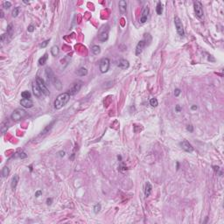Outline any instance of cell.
<instances>
[{"instance_id": "ffe728a7", "label": "cell", "mask_w": 224, "mask_h": 224, "mask_svg": "<svg viewBox=\"0 0 224 224\" xmlns=\"http://www.w3.org/2000/svg\"><path fill=\"white\" fill-rule=\"evenodd\" d=\"M151 189H152V186H151V183L150 182H146L145 184V197H149L150 194L151 193Z\"/></svg>"}, {"instance_id": "7bdbcfd3", "label": "cell", "mask_w": 224, "mask_h": 224, "mask_svg": "<svg viewBox=\"0 0 224 224\" xmlns=\"http://www.w3.org/2000/svg\"><path fill=\"white\" fill-rule=\"evenodd\" d=\"M197 108H198V107H197L196 105H193V106L191 107V109H193V110H195V109H197Z\"/></svg>"}, {"instance_id": "4dcf8cb0", "label": "cell", "mask_w": 224, "mask_h": 224, "mask_svg": "<svg viewBox=\"0 0 224 224\" xmlns=\"http://www.w3.org/2000/svg\"><path fill=\"white\" fill-rule=\"evenodd\" d=\"M93 210H94V213L95 214H98L99 212H100L101 210V204H96V205L94 206V208H93Z\"/></svg>"}, {"instance_id": "2e32d148", "label": "cell", "mask_w": 224, "mask_h": 224, "mask_svg": "<svg viewBox=\"0 0 224 224\" xmlns=\"http://www.w3.org/2000/svg\"><path fill=\"white\" fill-rule=\"evenodd\" d=\"M126 9H127V3L124 0H121L119 2V10L122 14H124L126 12Z\"/></svg>"}, {"instance_id": "1f68e13d", "label": "cell", "mask_w": 224, "mask_h": 224, "mask_svg": "<svg viewBox=\"0 0 224 224\" xmlns=\"http://www.w3.org/2000/svg\"><path fill=\"white\" fill-rule=\"evenodd\" d=\"M15 157H19V158H20V159H25V158L27 157V155H26V154H25L24 151H20V152L16 153Z\"/></svg>"}, {"instance_id": "d6a6232c", "label": "cell", "mask_w": 224, "mask_h": 224, "mask_svg": "<svg viewBox=\"0 0 224 224\" xmlns=\"http://www.w3.org/2000/svg\"><path fill=\"white\" fill-rule=\"evenodd\" d=\"M11 6V3L9 2V1H4V2L3 3V7H4V9H9Z\"/></svg>"}, {"instance_id": "f546056e", "label": "cell", "mask_w": 224, "mask_h": 224, "mask_svg": "<svg viewBox=\"0 0 224 224\" xmlns=\"http://www.w3.org/2000/svg\"><path fill=\"white\" fill-rule=\"evenodd\" d=\"M12 32H13L12 24H10V25L7 26V35H10L11 37V36H12Z\"/></svg>"}, {"instance_id": "83f0119b", "label": "cell", "mask_w": 224, "mask_h": 224, "mask_svg": "<svg viewBox=\"0 0 224 224\" xmlns=\"http://www.w3.org/2000/svg\"><path fill=\"white\" fill-rule=\"evenodd\" d=\"M19 12H20V8H19V7H15V8L13 9L12 12H11V15H12L13 18H16V17H18V15L19 14Z\"/></svg>"}, {"instance_id": "52a82bcc", "label": "cell", "mask_w": 224, "mask_h": 224, "mask_svg": "<svg viewBox=\"0 0 224 224\" xmlns=\"http://www.w3.org/2000/svg\"><path fill=\"white\" fill-rule=\"evenodd\" d=\"M36 82H37V84H38L39 88H40V90H41L42 94L45 95V96H49V95H50L49 89L47 88V87H46V84L45 83V81L42 79V78L37 77V78H36Z\"/></svg>"}, {"instance_id": "ab89813d", "label": "cell", "mask_w": 224, "mask_h": 224, "mask_svg": "<svg viewBox=\"0 0 224 224\" xmlns=\"http://www.w3.org/2000/svg\"><path fill=\"white\" fill-rule=\"evenodd\" d=\"M175 109H176V111H177V112H180V110H181V107H180V105H176Z\"/></svg>"}, {"instance_id": "9a60e30c", "label": "cell", "mask_w": 224, "mask_h": 224, "mask_svg": "<svg viewBox=\"0 0 224 224\" xmlns=\"http://www.w3.org/2000/svg\"><path fill=\"white\" fill-rule=\"evenodd\" d=\"M20 104L22 105L24 108H27V109L32 108L33 106V103H32V101L31 99H22V100L20 101Z\"/></svg>"}, {"instance_id": "ac0fdd59", "label": "cell", "mask_w": 224, "mask_h": 224, "mask_svg": "<svg viewBox=\"0 0 224 224\" xmlns=\"http://www.w3.org/2000/svg\"><path fill=\"white\" fill-rule=\"evenodd\" d=\"M9 121L7 119H5L4 122H3L2 124H1V126H0V129H1V132H2L3 134L4 133H5V132L7 131V130H8V127H9Z\"/></svg>"}, {"instance_id": "d4e9b609", "label": "cell", "mask_w": 224, "mask_h": 224, "mask_svg": "<svg viewBox=\"0 0 224 224\" xmlns=\"http://www.w3.org/2000/svg\"><path fill=\"white\" fill-rule=\"evenodd\" d=\"M92 53L93 54L95 55H98L99 53H101V48L99 46H96V45H95V46H92Z\"/></svg>"}, {"instance_id": "44dd1931", "label": "cell", "mask_w": 224, "mask_h": 224, "mask_svg": "<svg viewBox=\"0 0 224 224\" xmlns=\"http://www.w3.org/2000/svg\"><path fill=\"white\" fill-rule=\"evenodd\" d=\"M47 59H48V54H47V53H46L43 56L40 57V58L39 59V65H40V66L45 65V64L46 63Z\"/></svg>"}, {"instance_id": "d590c367", "label": "cell", "mask_w": 224, "mask_h": 224, "mask_svg": "<svg viewBox=\"0 0 224 224\" xmlns=\"http://www.w3.org/2000/svg\"><path fill=\"white\" fill-rule=\"evenodd\" d=\"M180 93H181V90H180V88H176V89L174 90V96H175L176 97L179 96Z\"/></svg>"}, {"instance_id": "5bb4252c", "label": "cell", "mask_w": 224, "mask_h": 224, "mask_svg": "<svg viewBox=\"0 0 224 224\" xmlns=\"http://www.w3.org/2000/svg\"><path fill=\"white\" fill-rule=\"evenodd\" d=\"M117 66L118 67L122 69H127L128 67H130V63L127 60H124V59H121L118 61V63H117Z\"/></svg>"}, {"instance_id": "7a4b0ae2", "label": "cell", "mask_w": 224, "mask_h": 224, "mask_svg": "<svg viewBox=\"0 0 224 224\" xmlns=\"http://www.w3.org/2000/svg\"><path fill=\"white\" fill-rule=\"evenodd\" d=\"M46 75L48 78V80L52 82V84H53V86L57 88V89L61 90V87H62V83L58 78L55 76L54 73L52 71V69L50 67H46Z\"/></svg>"}, {"instance_id": "ba28073f", "label": "cell", "mask_w": 224, "mask_h": 224, "mask_svg": "<svg viewBox=\"0 0 224 224\" xmlns=\"http://www.w3.org/2000/svg\"><path fill=\"white\" fill-rule=\"evenodd\" d=\"M193 9H194L195 14L199 19H202L204 16L203 13V8H202V4L200 1H194L193 2Z\"/></svg>"}, {"instance_id": "8fae6325", "label": "cell", "mask_w": 224, "mask_h": 224, "mask_svg": "<svg viewBox=\"0 0 224 224\" xmlns=\"http://www.w3.org/2000/svg\"><path fill=\"white\" fill-rule=\"evenodd\" d=\"M149 11H150V9H149V7L147 6V5L143 8L142 12H141L140 19H139V22H140L141 24L145 23V22L147 21V19H148V15H149Z\"/></svg>"}, {"instance_id": "7402d4cb", "label": "cell", "mask_w": 224, "mask_h": 224, "mask_svg": "<svg viewBox=\"0 0 224 224\" xmlns=\"http://www.w3.org/2000/svg\"><path fill=\"white\" fill-rule=\"evenodd\" d=\"M76 75L79 76H85L88 75V70L85 67H81L79 70L76 71Z\"/></svg>"}, {"instance_id": "277c9868", "label": "cell", "mask_w": 224, "mask_h": 224, "mask_svg": "<svg viewBox=\"0 0 224 224\" xmlns=\"http://www.w3.org/2000/svg\"><path fill=\"white\" fill-rule=\"evenodd\" d=\"M109 26L108 25H103L99 31L98 34V40L101 42H104L109 38Z\"/></svg>"}, {"instance_id": "b9f144b4", "label": "cell", "mask_w": 224, "mask_h": 224, "mask_svg": "<svg viewBox=\"0 0 224 224\" xmlns=\"http://www.w3.org/2000/svg\"><path fill=\"white\" fill-rule=\"evenodd\" d=\"M213 168H214V172H218V171H219V169H220V167H219V166H213Z\"/></svg>"}, {"instance_id": "4316f807", "label": "cell", "mask_w": 224, "mask_h": 224, "mask_svg": "<svg viewBox=\"0 0 224 224\" xmlns=\"http://www.w3.org/2000/svg\"><path fill=\"white\" fill-rule=\"evenodd\" d=\"M21 96L23 99H30L31 98V93L29 91H24L21 93Z\"/></svg>"}, {"instance_id": "cb8c5ba5", "label": "cell", "mask_w": 224, "mask_h": 224, "mask_svg": "<svg viewBox=\"0 0 224 224\" xmlns=\"http://www.w3.org/2000/svg\"><path fill=\"white\" fill-rule=\"evenodd\" d=\"M59 52H60V49H59V47L57 46H53L51 48V53H52L53 56H57V55L59 54Z\"/></svg>"}, {"instance_id": "603a6c76", "label": "cell", "mask_w": 224, "mask_h": 224, "mask_svg": "<svg viewBox=\"0 0 224 224\" xmlns=\"http://www.w3.org/2000/svg\"><path fill=\"white\" fill-rule=\"evenodd\" d=\"M156 11H157L158 15H161L163 13V5H162L161 2H158L157 7H156Z\"/></svg>"}, {"instance_id": "f1b7e54d", "label": "cell", "mask_w": 224, "mask_h": 224, "mask_svg": "<svg viewBox=\"0 0 224 224\" xmlns=\"http://www.w3.org/2000/svg\"><path fill=\"white\" fill-rule=\"evenodd\" d=\"M150 104H151V107H157L158 105H159V102H158V100L156 98H151L150 100Z\"/></svg>"}, {"instance_id": "8d00e7d4", "label": "cell", "mask_w": 224, "mask_h": 224, "mask_svg": "<svg viewBox=\"0 0 224 224\" xmlns=\"http://www.w3.org/2000/svg\"><path fill=\"white\" fill-rule=\"evenodd\" d=\"M186 130H188V131H190V132H193V128L192 125H187L186 126Z\"/></svg>"}, {"instance_id": "836d02e7", "label": "cell", "mask_w": 224, "mask_h": 224, "mask_svg": "<svg viewBox=\"0 0 224 224\" xmlns=\"http://www.w3.org/2000/svg\"><path fill=\"white\" fill-rule=\"evenodd\" d=\"M49 41H50V40H45L44 42H42V44L40 45V47H41V48H45V47H46V46H47V45H48Z\"/></svg>"}, {"instance_id": "9c48e42d", "label": "cell", "mask_w": 224, "mask_h": 224, "mask_svg": "<svg viewBox=\"0 0 224 224\" xmlns=\"http://www.w3.org/2000/svg\"><path fill=\"white\" fill-rule=\"evenodd\" d=\"M82 82H79V81L74 82L72 87L70 88V89L68 90V92L67 93H68L70 96H74V95L77 94V93L80 91V89H81V88H82Z\"/></svg>"}, {"instance_id": "30bf717a", "label": "cell", "mask_w": 224, "mask_h": 224, "mask_svg": "<svg viewBox=\"0 0 224 224\" xmlns=\"http://www.w3.org/2000/svg\"><path fill=\"white\" fill-rule=\"evenodd\" d=\"M146 45H147V39H146V35H145V38L143 39L142 40H140V41L138 43V45H137V46H136V55L140 54L141 53L143 52V50H144V48L146 46Z\"/></svg>"}, {"instance_id": "f6af8a7d", "label": "cell", "mask_w": 224, "mask_h": 224, "mask_svg": "<svg viewBox=\"0 0 224 224\" xmlns=\"http://www.w3.org/2000/svg\"><path fill=\"white\" fill-rule=\"evenodd\" d=\"M30 171H32V166H30Z\"/></svg>"}, {"instance_id": "d6986e66", "label": "cell", "mask_w": 224, "mask_h": 224, "mask_svg": "<svg viewBox=\"0 0 224 224\" xmlns=\"http://www.w3.org/2000/svg\"><path fill=\"white\" fill-rule=\"evenodd\" d=\"M54 123H55V121H53L50 124H48V125L46 126V127L45 128L44 130H43L41 131V133H40V136H44V135H46V134H47V133H49V131H50L51 129L53 128V125L54 124Z\"/></svg>"}, {"instance_id": "ee69618b", "label": "cell", "mask_w": 224, "mask_h": 224, "mask_svg": "<svg viewBox=\"0 0 224 224\" xmlns=\"http://www.w3.org/2000/svg\"><path fill=\"white\" fill-rule=\"evenodd\" d=\"M0 13H1V18H4V12H3L2 10L0 11Z\"/></svg>"}, {"instance_id": "6da1fadb", "label": "cell", "mask_w": 224, "mask_h": 224, "mask_svg": "<svg viewBox=\"0 0 224 224\" xmlns=\"http://www.w3.org/2000/svg\"><path fill=\"white\" fill-rule=\"evenodd\" d=\"M70 95L67 92L62 93V94L59 95L57 98L54 101V108L56 109H61V108H63L68 103V101L70 100Z\"/></svg>"}, {"instance_id": "4fadbf2b", "label": "cell", "mask_w": 224, "mask_h": 224, "mask_svg": "<svg viewBox=\"0 0 224 224\" xmlns=\"http://www.w3.org/2000/svg\"><path fill=\"white\" fill-rule=\"evenodd\" d=\"M32 91H33V95L36 97H38V98H40V97H41L42 92H41V90H40V88H39L37 82H33V83H32Z\"/></svg>"}, {"instance_id": "e575fe53", "label": "cell", "mask_w": 224, "mask_h": 224, "mask_svg": "<svg viewBox=\"0 0 224 224\" xmlns=\"http://www.w3.org/2000/svg\"><path fill=\"white\" fill-rule=\"evenodd\" d=\"M34 30H35V27H34L33 25H30L29 26L27 27V31L29 32H32Z\"/></svg>"}, {"instance_id": "5b68a950", "label": "cell", "mask_w": 224, "mask_h": 224, "mask_svg": "<svg viewBox=\"0 0 224 224\" xmlns=\"http://www.w3.org/2000/svg\"><path fill=\"white\" fill-rule=\"evenodd\" d=\"M174 24H175V27H176V31L178 32V34L180 37H184L185 36V30H184V26H183L182 21L178 16H176L174 18Z\"/></svg>"}, {"instance_id": "7c38bea8", "label": "cell", "mask_w": 224, "mask_h": 224, "mask_svg": "<svg viewBox=\"0 0 224 224\" xmlns=\"http://www.w3.org/2000/svg\"><path fill=\"white\" fill-rule=\"evenodd\" d=\"M180 145L185 151H187V152H192V151H193V147L192 146V145H191L188 141L183 140L182 142L180 143Z\"/></svg>"}, {"instance_id": "e0dca14e", "label": "cell", "mask_w": 224, "mask_h": 224, "mask_svg": "<svg viewBox=\"0 0 224 224\" xmlns=\"http://www.w3.org/2000/svg\"><path fill=\"white\" fill-rule=\"evenodd\" d=\"M19 177L18 174H15L14 176L12 177L11 179V188L15 189L17 187V185L19 183Z\"/></svg>"}, {"instance_id": "3957f363", "label": "cell", "mask_w": 224, "mask_h": 224, "mask_svg": "<svg viewBox=\"0 0 224 224\" xmlns=\"http://www.w3.org/2000/svg\"><path fill=\"white\" fill-rule=\"evenodd\" d=\"M27 116V112L25 110V109H15L12 112L11 116V118L15 122L20 121L21 119H23L24 117H25Z\"/></svg>"}, {"instance_id": "60d3db41", "label": "cell", "mask_w": 224, "mask_h": 224, "mask_svg": "<svg viewBox=\"0 0 224 224\" xmlns=\"http://www.w3.org/2000/svg\"><path fill=\"white\" fill-rule=\"evenodd\" d=\"M59 154H60V157L62 158V157H64V156H65V151H60V152H59Z\"/></svg>"}, {"instance_id": "8992f818", "label": "cell", "mask_w": 224, "mask_h": 224, "mask_svg": "<svg viewBox=\"0 0 224 224\" xmlns=\"http://www.w3.org/2000/svg\"><path fill=\"white\" fill-rule=\"evenodd\" d=\"M109 65H110V61H109V58H103L99 62V69L102 74L107 73L108 70L109 68Z\"/></svg>"}, {"instance_id": "484cf974", "label": "cell", "mask_w": 224, "mask_h": 224, "mask_svg": "<svg viewBox=\"0 0 224 224\" xmlns=\"http://www.w3.org/2000/svg\"><path fill=\"white\" fill-rule=\"evenodd\" d=\"M10 173V169H9L8 166H4L2 169V177L3 178H6L7 176Z\"/></svg>"}, {"instance_id": "74e56055", "label": "cell", "mask_w": 224, "mask_h": 224, "mask_svg": "<svg viewBox=\"0 0 224 224\" xmlns=\"http://www.w3.org/2000/svg\"><path fill=\"white\" fill-rule=\"evenodd\" d=\"M41 194H42V191L41 190H39V191H37V192L35 193V197H37V198H38V197H40Z\"/></svg>"}, {"instance_id": "f35d334b", "label": "cell", "mask_w": 224, "mask_h": 224, "mask_svg": "<svg viewBox=\"0 0 224 224\" xmlns=\"http://www.w3.org/2000/svg\"><path fill=\"white\" fill-rule=\"evenodd\" d=\"M52 202H53L52 198H47V199H46V204H47V205H51Z\"/></svg>"}]
</instances>
